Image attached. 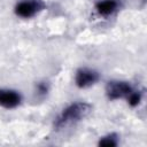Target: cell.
Here are the masks:
<instances>
[{
	"mask_svg": "<svg viewBox=\"0 0 147 147\" xmlns=\"http://www.w3.org/2000/svg\"><path fill=\"white\" fill-rule=\"evenodd\" d=\"M91 105L87 102H74L69 106H67L62 113L57 116L54 125L56 129H63L67 127L69 125H72L79 121H82L83 118H85L90 111H91Z\"/></svg>",
	"mask_w": 147,
	"mask_h": 147,
	"instance_id": "obj_1",
	"label": "cell"
},
{
	"mask_svg": "<svg viewBox=\"0 0 147 147\" xmlns=\"http://www.w3.org/2000/svg\"><path fill=\"white\" fill-rule=\"evenodd\" d=\"M132 87L127 82L122 80H111L106 86V94L109 100H118L122 98H126L131 92Z\"/></svg>",
	"mask_w": 147,
	"mask_h": 147,
	"instance_id": "obj_2",
	"label": "cell"
},
{
	"mask_svg": "<svg viewBox=\"0 0 147 147\" xmlns=\"http://www.w3.org/2000/svg\"><path fill=\"white\" fill-rule=\"evenodd\" d=\"M100 78L98 71L90 68H80L76 71L75 83L79 88H86L94 85Z\"/></svg>",
	"mask_w": 147,
	"mask_h": 147,
	"instance_id": "obj_3",
	"label": "cell"
},
{
	"mask_svg": "<svg viewBox=\"0 0 147 147\" xmlns=\"http://www.w3.org/2000/svg\"><path fill=\"white\" fill-rule=\"evenodd\" d=\"M41 8L42 2L40 0H22L15 6V14L23 18H30Z\"/></svg>",
	"mask_w": 147,
	"mask_h": 147,
	"instance_id": "obj_4",
	"label": "cell"
},
{
	"mask_svg": "<svg viewBox=\"0 0 147 147\" xmlns=\"http://www.w3.org/2000/svg\"><path fill=\"white\" fill-rule=\"evenodd\" d=\"M22 101V96L17 91L9 88L0 90V106L7 109L16 108Z\"/></svg>",
	"mask_w": 147,
	"mask_h": 147,
	"instance_id": "obj_5",
	"label": "cell"
},
{
	"mask_svg": "<svg viewBox=\"0 0 147 147\" xmlns=\"http://www.w3.org/2000/svg\"><path fill=\"white\" fill-rule=\"evenodd\" d=\"M119 7L118 0H101L96 3V11L102 16H108L115 13Z\"/></svg>",
	"mask_w": 147,
	"mask_h": 147,
	"instance_id": "obj_6",
	"label": "cell"
},
{
	"mask_svg": "<svg viewBox=\"0 0 147 147\" xmlns=\"http://www.w3.org/2000/svg\"><path fill=\"white\" fill-rule=\"evenodd\" d=\"M118 141H117V136L115 133L108 134L106 137H102V139H100L99 145L100 146H105V147H114L117 146Z\"/></svg>",
	"mask_w": 147,
	"mask_h": 147,
	"instance_id": "obj_7",
	"label": "cell"
},
{
	"mask_svg": "<svg viewBox=\"0 0 147 147\" xmlns=\"http://www.w3.org/2000/svg\"><path fill=\"white\" fill-rule=\"evenodd\" d=\"M126 100H127V103L131 106V107H136L140 103V100H141V94L139 92H136V91H132L127 96H126Z\"/></svg>",
	"mask_w": 147,
	"mask_h": 147,
	"instance_id": "obj_8",
	"label": "cell"
},
{
	"mask_svg": "<svg viewBox=\"0 0 147 147\" xmlns=\"http://www.w3.org/2000/svg\"><path fill=\"white\" fill-rule=\"evenodd\" d=\"M37 90H38V92L40 94H46L47 91H48V85L46 83H39L37 85Z\"/></svg>",
	"mask_w": 147,
	"mask_h": 147,
	"instance_id": "obj_9",
	"label": "cell"
}]
</instances>
